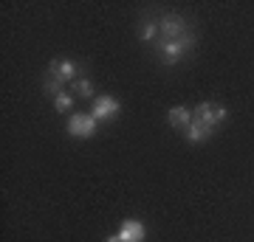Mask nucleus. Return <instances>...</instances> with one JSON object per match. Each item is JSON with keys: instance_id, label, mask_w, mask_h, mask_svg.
Segmentation results:
<instances>
[{"instance_id": "obj_9", "label": "nucleus", "mask_w": 254, "mask_h": 242, "mask_svg": "<svg viewBox=\"0 0 254 242\" xmlns=\"http://www.w3.org/2000/svg\"><path fill=\"white\" fill-rule=\"evenodd\" d=\"M170 124L173 127H178V130H187V127L192 124V110H187V107H170Z\"/></svg>"}, {"instance_id": "obj_1", "label": "nucleus", "mask_w": 254, "mask_h": 242, "mask_svg": "<svg viewBox=\"0 0 254 242\" xmlns=\"http://www.w3.org/2000/svg\"><path fill=\"white\" fill-rule=\"evenodd\" d=\"M158 31H161L164 43H173V40H181V37L190 34V23L181 14H164L158 20Z\"/></svg>"}, {"instance_id": "obj_5", "label": "nucleus", "mask_w": 254, "mask_h": 242, "mask_svg": "<svg viewBox=\"0 0 254 242\" xmlns=\"http://www.w3.org/2000/svg\"><path fill=\"white\" fill-rule=\"evenodd\" d=\"M192 118H195L198 124H206V127H212V130H215V124H220V121L226 118V107H220V104H209V101H203V104H198V107H195Z\"/></svg>"}, {"instance_id": "obj_7", "label": "nucleus", "mask_w": 254, "mask_h": 242, "mask_svg": "<svg viewBox=\"0 0 254 242\" xmlns=\"http://www.w3.org/2000/svg\"><path fill=\"white\" fill-rule=\"evenodd\" d=\"M144 237H147V228L138 220H125L122 228H119V242H144Z\"/></svg>"}, {"instance_id": "obj_8", "label": "nucleus", "mask_w": 254, "mask_h": 242, "mask_svg": "<svg viewBox=\"0 0 254 242\" xmlns=\"http://www.w3.org/2000/svg\"><path fill=\"white\" fill-rule=\"evenodd\" d=\"M184 135H187V141H192V144H200V141H206L209 135H212V127H206V124H198L195 118H192V124L184 130Z\"/></svg>"}, {"instance_id": "obj_2", "label": "nucleus", "mask_w": 254, "mask_h": 242, "mask_svg": "<svg viewBox=\"0 0 254 242\" xmlns=\"http://www.w3.org/2000/svg\"><path fill=\"white\" fill-rule=\"evenodd\" d=\"M192 45H195V37L187 34V37H181V40H173V43H164V40H161L155 48H158V54L164 56V62H167V65H175L184 54H187V51H190Z\"/></svg>"}, {"instance_id": "obj_4", "label": "nucleus", "mask_w": 254, "mask_h": 242, "mask_svg": "<svg viewBox=\"0 0 254 242\" xmlns=\"http://www.w3.org/2000/svg\"><path fill=\"white\" fill-rule=\"evenodd\" d=\"M96 124L99 121L91 113H73L68 118V135H73V138H91V135H96Z\"/></svg>"}, {"instance_id": "obj_6", "label": "nucleus", "mask_w": 254, "mask_h": 242, "mask_svg": "<svg viewBox=\"0 0 254 242\" xmlns=\"http://www.w3.org/2000/svg\"><path fill=\"white\" fill-rule=\"evenodd\" d=\"M119 110H122V104L113 96H96L93 99V107H91V116L96 121H108V118L119 116Z\"/></svg>"}, {"instance_id": "obj_11", "label": "nucleus", "mask_w": 254, "mask_h": 242, "mask_svg": "<svg viewBox=\"0 0 254 242\" xmlns=\"http://www.w3.org/2000/svg\"><path fill=\"white\" fill-rule=\"evenodd\" d=\"M73 90H76V96H82V99H93V82L85 79V76H79V79L73 82Z\"/></svg>"}, {"instance_id": "obj_12", "label": "nucleus", "mask_w": 254, "mask_h": 242, "mask_svg": "<svg viewBox=\"0 0 254 242\" xmlns=\"http://www.w3.org/2000/svg\"><path fill=\"white\" fill-rule=\"evenodd\" d=\"M54 107H57V113H71V107H73V96L63 90V93H60V96L54 99Z\"/></svg>"}, {"instance_id": "obj_13", "label": "nucleus", "mask_w": 254, "mask_h": 242, "mask_svg": "<svg viewBox=\"0 0 254 242\" xmlns=\"http://www.w3.org/2000/svg\"><path fill=\"white\" fill-rule=\"evenodd\" d=\"M105 242H119V234H110V237H108Z\"/></svg>"}, {"instance_id": "obj_3", "label": "nucleus", "mask_w": 254, "mask_h": 242, "mask_svg": "<svg viewBox=\"0 0 254 242\" xmlns=\"http://www.w3.org/2000/svg\"><path fill=\"white\" fill-rule=\"evenodd\" d=\"M46 76L54 79V82H60V85L76 82V76H79V62H73V59H51Z\"/></svg>"}, {"instance_id": "obj_10", "label": "nucleus", "mask_w": 254, "mask_h": 242, "mask_svg": "<svg viewBox=\"0 0 254 242\" xmlns=\"http://www.w3.org/2000/svg\"><path fill=\"white\" fill-rule=\"evenodd\" d=\"M138 37H141V43H155V40H161L158 23H153V20H147L144 26L138 28Z\"/></svg>"}]
</instances>
